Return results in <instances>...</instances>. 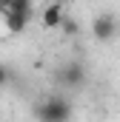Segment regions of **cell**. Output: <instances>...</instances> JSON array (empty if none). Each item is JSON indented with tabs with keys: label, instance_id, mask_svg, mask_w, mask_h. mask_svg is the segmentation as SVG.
Listing matches in <instances>:
<instances>
[{
	"label": "cell",
	"instance_id": "1",
	"mask_svg": "<svg viewBox=\"0 0 120 122\" xmlns=\"http://www.w3.org/2000/svg\"><path fill=\"white\" fill-rule=\"evenodd\" d=\"M31 114L40 122H66V119L74 117V108H72V102L63 94H49L31 108Z\"/></svg>",
	"mask_w": 120,
	"mask_h": 122
},
{
	"label": "cell",
	"instance_id": "2",
	"mask_svg": "<svg viewBox=\"0 0 120 122\" xmlns=\"http://www.w3.org/2000/svg\"><path fill=\"white\" fill-rule=\"evenodd\" d=\"M54 80H57L60 88H83L86 85V65L77 60L72 62H63V65H57V71H54Z\"/></svg>",
	"mask_w": 120,
	"mask_h": 122
},
{
	"label": "cell",
	"instance_id": "3",
	"mask_svg": "<svg viewBox=\"0 0 120 122\" xmlns=\"http://www.w3.org/2000/svg\"><path fill=\"white\" fill-rule=\"evenodd\" d=\"M89 31H91V37L97 43H112L117 37V31H120V23H117V17L112 11H100V14H94Z\"/></svg>",
	"mask_w": 120,
	"mask_h": 122
},
{
	"label": "cell",
	"instance_id": "4",
	"mask_svg": "<svg viewBox=\"0 0 120 122\" xmlns=\"http://www.w3.org/2000/svg\"><path fill=\"white\" fill-rule=\"evenodd\" d=\"M29 20H31V11H17V9H9V11L3 14L6 31H12V34H20V31L29 26Z\"/></svg>",
	"mask_w": 120,
	"mask_h": 122
},
{
	"label": "cell",
	"instance_id": "5",
	"mask_svg": "<svg viewBox=\"0 0 120 122\" xmlns=\"http://www.w3.org/2000/svg\"><path fill=\"white\" fill-rule=\"evenodd\" d=\"M66 14V9H63V3H54V0H49V6L40 11V26L43 29H57L60 26V17Z\"/></svg>",
	"mask_w": 120,
	"mask_h": 122
},
{
	"label": "cell",
	"instance_id": "6",
	"mask_svg": "<svg viewBox=\"0 0 120 122\" xmlns=\"http://www.w3.org/2000/svg\"><path fill=\"white\" fill-rule=\"evenodd\" d=\"M34 0H0V14H6L9 9H17V11H31Z\"/></svg>",
	"mask_w": 120,
	"mask_h": 122
},
{
	"label": "cell",
	"instance_id": "7",
	"mask_svg": "<svg viewBox=\"0 0 120 122\" xmlns=\"http://www.w3.org/2000/svg\"><path fill=\"white\" fill-rule=\"evenodd\" d=\"M60 34H63V37H74V34H77V31H80V26H77V20H74V17H69V14H63V17H60Z\"/></svg>",
	"mask_w": 120,
	"mask_h": 122
},
{
	"label": "cell",
	"instance_id": "8",
	"mask_svg": "<svg viewBox=\"0 0 120 122\" xmlns=\"http://www.w3.org/2000/svg\"><path fill=\"white\" fill-rule=\"evenodd\" d=\"M12 77H14V74L9 71V65H3V62H0V88H3V85H9V82H12Z\"/></svg>",
	"mask_w": 120,
	"mask_h": 122
},
{
	"label": "cell",
	"instance_id": "9",
	"mask_svg": "<svg viewBox=\"0 0 120 122\" xmlns=\"http://www.w3.org/2000/svg\"><path fill=\"white\" fill-rule=\"evenodd\" d=\"M54 3H66V0H54Z\"/></svg>",
	"mask_w": 120,
	"mask_h": 122
}]
</instances>
